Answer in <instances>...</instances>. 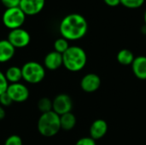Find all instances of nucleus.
<instances>
[{"label":"nucleus","mask_w":146,"mask_h":145,"mask_svg":"<svg viewBox=\"0 0 146 145\" xmlns=\"http://www.w3.org/2000/svg\"><path fill=\"white\" fill-rule=\"evenodd\" d=\"M87 30L88 24L86 18L76 13L66 15L59 26L62 37L68 41H75L82 38L86 34Z\"/></svg>","instance_id":"obj_1"},{"label":"nucleus","mask_w":146,"mask_h":145,"mask_svg":"<svg viewBox=\"0 0 146 145\" xmlns=\"http://www.w3.org/2000/svg\"><path fill=\"white\" fill-rule=\"evenodd\" d=\"M63 66L70 72H79L82 70L87 62L86 51L79 46H69L62 54Z\"/></svg>","instance_id":"obj_2"},{"label":"nucleus","mask_w":146,"mask_h":145,"mask_svg":"<svg viewBox=\"0 0 146 145\" xmlns=\"http://www.w3.org/2000/svg\"><path fill=\"white\" fill-rule=\"evenodd\" d=\"M37 128L38 132L45 138L56 135L61 130L60 115L54 111L42 114L38 120Z\"/></svg>","instance_id":"obj_3"},{"label":"nucleus","mask_w":146,"mask_h":145,"mask_svg":"<svg viewBox=\"0 0 146 145\" xmlns=\"http://www.w3.org/2000/svg\"><path fill=\"white\" fill-rule=\"evenodd\" d=\"M22 79L29 84H38L45 76V68L38 62H27L21 67Z\"/></svg>","instance_id":"obj_4"},{"label":"nucleus","mask_w":146,"mask_h":145,"mask_svg":"<svg viewBox=\"0 0 146 145\" xmlns=\"http://www.w3.org/2000/svg\"><path fill=\"white\" fill-rule=\"evenodd\" d=\"M26 15L20 7L6 9L2 16V21L4 26L10 30L21 28L26 21Z\"/></svg>","instance_id":"obj_5"},{"label":"nucleus","mask_w":146,"mask_h":145,"mask_svg":"<svg viewBox=\"0 0 146 145\" xmlns=\"http://www.w3.org/2000/svg\"><path fill=\"white\" fill-rule=\"evenodd\" d=\"M15 49H21L27 47L30 41L31 37L29 32L23 28H17L10 30L7 39Z\"/></svg>","instance_id":"obj_6"},{"label":"nucleus","mask_w":146,"mask_h":145,"mask_svg":"<svg viewBox=\"0 0 146 145\" xmlns=\"http://www.w3.org/2000/svg\"><path fill=\"white\" fill-rule=\"evenodd\" d=\"M13 103H23L29 97V90L22 83L9 84L6 91Z\"/></svg>","instance_id":"obj_7"},{"label":"nucleus","mask_w":146,"mask_h":145,"mask_svg":"<svg viewBox=\"0 0 146 145\" xmlns=\"http://www.w3.org/2000/svg\"><path fill=\"white\" fill-rule=\"evenodd\" d=\"M73 109V101L67 94H59L52 101V111L58 115L71 112Z\"/></svg>","instance_id":"obj_8"},{"label":"nucleus","mask_w":146,"mask_h":145,"mask_svg":"<svg viewBox=\"0 0 146 145\" xmlns=\"http://www.w3.org/2000/svg\"><path fill=\"white\" fill-rule=\"evenodd\" d=\"M45 0H21L20 8L26 15H35L42 11Z\"/></svg>","instance_id":"obj_9"},{"label":"nucleus","mask_w":146,"mask_h":145,"mask_svg":"<svg viewBox=\"0 0 146 145\" xmlns=\"http://www.w3.org/2000/svg\"><path fill=\"white\" fill-rule=\"evenodd\" d=\"M101 85V79L96 73H87L86 74L80 81L81 89L88 93L97 91Z\"/></svg>","instance_id":"obj_10"},{"label":"nucleus","mask_w":146,"mask_h":145,"mask_svg":"<svg viewBox=\"0 0 146 145\" xmlns=\"http://www.w3.org/2000/svg\"><path fill=\"white\" fill-rule=\"evenodd\" d=\"M44 67L50 71H55L58 69L61 66L63 65L62 54H60L56 51L49 52L44 59Z\"/></svg>","instance_id":"obj_11"},{"label":"nucleus","mask_w":146,"mask_h":145,"mask_svg":"<svg viewBox=\"0 0 146 145\" xmlns=\"http://www.w3.org/2000/svg\"><path fill=\"white\" fill-rule=\"evenodd\" d=\"M108 132V124L103 119H98L93 121L90 127V136L95 141L101 139Z\"/></svg>","instance_id":"obj_12"},{"label":"nucleus","mask_w":146,"mask_h":145,"mask_svg":"<svg viewBox=\"0 0 146 145\" xmlns=\"http://www.w3.org/2000/svg\"><path fill=\"white\" fill-rule=\"evenodd\" d=\"M15 53V48L7 40H0V63L10 61Z\"/></svg>","instance_id":"obj_13"},{"label":"nucleus","mask_w":146,"mask_h":145,"mask_svg":"<svg viewBox=\"0 0 146 145\" xmlns=\"http://www.w3.org/2000/svg\"><path fill=\"white\" fill-rule=\"evenodd\" d=\"M132 69L134 75L142 80L146 79V56H139L135 57L133 64Z\"/></svg>","instance_id":"obj_14"},{"label":"nucleus","mask_w":146,"mask_h":145,"mask_svg":"<svg viewBox=\"0 0 146 145\" xmlns=\"http://www.w3.org/2000/svg\"><path fill=\"white\" fill-rule=\"evenodd\" d=\"M4 75L9 83H19L22 79L21 68H19L17 66H11L6 70Z\"/></svg>","instance_id":"obj_15"},{"label":"nucleus","mask_w":146,"mask_h":145,"mask_svg":"<svg viewBox=\"0 0 146 145\" xmlns=\"http://www.w3.org/2000/svg\"><path fill=\"white\" fill-rule=\"evenodd\" d=\"M60 123L61 129L64 131H70L76 125V117L71 112L64 114L60 116Z\"/></svg>","instance_id":"obj_16"},{"label":"nucleus","mask_w":146,"mask_h":145,"mask_svg":"<svg viewBox=\"0 0 146 145\" xmlns=\"http://www.w3.org/2000/svg\"><path fill=\"white\" fill-rule=\"evenodd\" d=\"M116 59L120 64L124 65V66H128V65L133 64L135 57H134L133 53L130 50L122 49L117 53Z\"/></svg>","instance_id":"obj_17"},{"label":"nucleus","mask_w":146,"mask_h":145,"mask_svg":"<svg viewBox=\"0 0 146 145\" xmlns=\"http://www.w3.org/2000/svg\"><path fill=\"white\" fill-rule=\"evenodd\" d=\"M38 109L42 114L52 111V101L48 97H42L38 102Z\"/></svg>","instance_id":"obj_18"},{"label":"nucleus","mask_w":146,"mask_h":145,"mask_svg":"<svg viewBox=\"0 0 146 145\" xmlns=\"http://www.w3.org/2000/svg\"><path fill=\"white\" fill-rule=\"evenodd\" d=\"M69 48V44L68 41L67 39H65L64 38H57L55 42H54V49L55 51L60 53V54H63Z\"/></svg>","instance_id":"obj_19"},{"label":"nucleus","mask_w":146,"mask_h":145,"mask_svg":"<svg viewBox=\"0 0 146 145\" xmlns=\"http://www.w3.org/2000/svg\"><path fill=\"white\" fill-rule=\"evenodd\" d=\"M145 0H121V4L127 9H138L140 8Z\"/></svg>","instance_id":"obj_20"},{"label":"nucleus","mask_w":146,"mask_h":145,"mask_svg":"<svg viewBox=\"0 0 146 145\" xmlns=\"http://www.w3.org/2000/svg\"><path fill=\"white\" fill-rule=\"evenodd\" d=\"M4 145H23V143L20 136L14 134L6 138L4 142Z\"/></svg>","instance_id":"obj_21"},{"label":"nucleus","mask_w":146,"mask_h":145,"mask_svg":"<svg viewBox=\"0 0 146 145\" xmlns=\"http://www.w3.org/2000/svg\"><path fill=\"white\" fill-rule=\"evenodd\" d=\"M9 82L3 72L0 71V95L7 91L8 86H9Z\"/></svg>","instance_id":"obj_22"},{"label":"nucleus","mask_w":146,"mask_h":145,"mask_svg":"<svg viewBox=\"0 0 146 145\" xmlns=\"http://www.w3.org/2000/svg\"><path fill=\"white\" fill-rule=\"evenodd\" d=\"M12 103H13V101L7 92H4L2 95H0V105L1 106H3V108L9 107Z\"/></svg>","instance_id":"obj_23"},{"label":"nucleus","mask_w":146,"mask_h":145,"mask_svg":"<svg viewBox=\"0 0 146 145\" xmlns=\"http://www.w3.org/2000/svg\"><path fill=\"white\" fill-rule=\"evenodd\" d=\"M0 2L6 9H11L19 7L21 0H0Z\"/></svg>","instance_id":"obj_24"},{"label":"nucleus","mask_w":146,"mask_h":145,"mask_svg":"<svg viewBox=\"0 0 146 145\" xmlns=\"http://www.w3.org/2000/svg\"><path fill=\"white\" fill-rule=\"evenodd\" d=\"M75 145H97L96 144V141L92 138L91 137H86V138H80Z\"/></svg>","instance_id":"obj_25"},{"label":"nucleus","mask_w":146,"mask_h":145,"mask_svg":"<svg viewBox=\"0 0 146 145\" xmlns=\"http://www.w3.org/2000/svg\"><path fill=\"white\" fill-rule=\"evenodd\" d=\"M105 4L110 7H116L121 4V0H104Z\"/></svg>","instance_id":"obj_26"},{"label":"nucleus","mask_w":146,"mask_h":145,"mask_svg":"<svg viewBox=\"0 0 146 145\" xmlns=\"http://www.w3.org/2000/svg\"><path fill=\"white\" fill-rule=\"evenodd\" d=\"M6 115V112H5V109L3 106L0 105V121L1 120H3L4 117Z\"/></svg>","instance_id":"obj_27"},{"label":"nucleus","mask_w":146,"mask_h":145,"mask_svg":"<svg viewBox=\"0 0 146 145\" xmlns=\"http://www.w3.org/2000/svg\"><path fill=\"white\" fill-rule=\"evenodd\" d=\"M144 20H145V26H146V11L145 12V15H144Z\"/></svg>","instance_id":"obj_28"}]
</instances>
